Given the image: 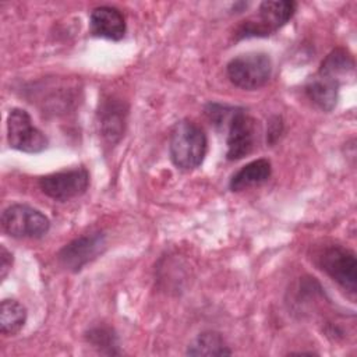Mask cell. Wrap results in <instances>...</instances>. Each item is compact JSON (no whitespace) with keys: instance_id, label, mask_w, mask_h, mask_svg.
I'll use <instances>...</instances> for the list:
<instances>
[{"instance_id":"obj_1","label":"cell","mask_w":357,"mask_h":357,"mask_svg":"<svg viewBox=\"0 0 357 357\" xmlns=\"http://www.w3.org/2000/svg\"><path fill=\"white\" fill-rule=\"evenodd\" d=\"M208 139L204 130L191 120L177 121L169 137V153L173 165L181 170H194L205 159Z\"/></svg>"},{"instance_id":"obj_2","label":"cell","mask_w":357,"mask_h":357,"mask_svg":"<svg viewBox=\"0 0 357 357\" xmlns=\"http://www.w3.org/2000/svg\"><path fill=\"white\" fill-rule=\"evenodd\" d=\"M297 10L296 1L291 0H266L259 4L255 18L243 21L236 32V39L265 38L275 33L286 25Z\"/></svg>"},{"instance_id":"obj_3","label":"cell","mask_w":357,"mask_h":357,"mask_svg":"<svg viewBox=\"0 0 357 357\" xmlns=\"http://www.w3.org/2000/svg\"><path fill=\"white\" fill-rule=\"evenodd\" d=\"M230 82L241 89L262 88L272 75V61L266 53L250 52L231 59L226 66Z\"/></svg>"},{"instance_id":"obj_4","label":"cell","mask_w":357,"mask_h":357,"mask_svg":"<svg viewBox=\"0 0 357 357\" xmlns=\"http://www.w3.org/2000/svg\"><path fill=\"white\" fill-rule=\"evenodd\" d=\"M1 229L14 238H40L50 229V220L39 209L13 204L1 213Z\"/></svg>"},{"instance_id":"obj_5","label":"cell","mask_w":357,"mask_h":357,"mask_svg":"<svg viewBox=\"0 0 357 357\" xmlns=\"http://www.w3.org/2000/svg\"><path fill=\"white\" fill-rule=\"evenodd\" d=\"M7 141L13 149L25 153H39L47 148L46 135L33 126L29 113L14 107L7 117Z\"/></svg>"},{"instance_id":"obj_6","label":"cell","mask_w":357,"mask_h":357,"mask_svg":"<svg viewBox=\"0 0 357 357\" xmlns=\"http://www.w3.org/2000/svg\"><path fill=\"white\" fill-rule=\"evenodd\" d=\"M318 266L337 284L350 293L357 289L356 254L342 245H329L318 254Z\"/></svg>"},{"instance_id":"obj_7","label":"cell","mask_w":357,"mask_h":357,"mask_svg":"<svg viewBox=\"0 0 357 357\" xmlns=\"http://www.w3.org/2000/svg\"><path fill=\"white\" fill-rule=\"evenodd\" d=\"M45 195L56 201H68L82 195L89 185V173L85 167L66 169L42 176L38 181Z\"/></svg>"},{"instance_id":"obj_8","label":"cell","mask_w":357,"mask_h":357,"mask_svg":"<svg viewBox=\"0 0 357 357\" xmlns=\"http://www.w3.org/2000/svg\"><path fill=\"white\" fill-rule=\"evenodd\" d=\"M106 250V234L92 231L82 234L66 244L57 254L60 265L70 272H79L85 265L96 259Z\"/></svg>"},{"instance_id":"obj_9","label":"cell","mask_w":357,"mask_h":357,"mask_svg":"<svg viewBox=\"0 0 357 357\" xmlns=\"http://www.w3.org/2000/svg\"><path fill=\"white\" fill-rule=\"evenodd\" d=\"M257 137V121L244 109L237 107L227 126V159L238 160L250 155L255 148Z\"/></svg>"},{"instance_id":"obj_10","label":"cell","mask_w":357,"mask_h":357,"mask_svg":"<svg viewBox=\"0 0 357 357\" xmlns=\"http://www.w3.org/2000/svg\"><path fill=\"white\" fill-rule=\"evenodd\" d=\"M89 29L93 36L120 40L126 35V20L121 11L112 6H100L89 15Z\"/></svg>"},{"instance_id":"obj_11","label":"cell","mask_w":357,"mask_h":357,"mask_svg":"<svg viewBox=\"0 0 357 357\" xmlns=\"http://www.w3.org/2000/svg\"><path fill=\"white\" fill-rule=\"evenodd\" d=\"M340 81L321 70L312 75L305 86V95L308 99L324 112H331L337 102Z\"/></svg>"},{"instance_id":"obj_12","label":"cell","mask_w":357,"mask_h":357,"mask_svg":"<svg viewBox=\"0 0 357 357\" xmlns=\"http://www.w3.org/2000/svg\"><path fill=\"white\" fill-rule=\"evenodd\" d=\"M127 107L124 102L116 99H107L102 103L99 110V126L102 135L112 144L117 142L126 126Z\"/></svg>"},{"instance_id":"obj_13","label":"cell","mask_w":357,"mask_h":357,"mask_svg":"<svg viewBox=\"0 0 357 357\" xmlns=\"http://www.w3.org/2000/svg\"><path fill=\"white\" fill-rule=\"evenodd\" d=\"M271 174H272L271 162L265 158L255 159L244 165L240 170H237L231 176L229 181V188L234 192H238L268 181Z\"/></svg>"},{"instance_id":"obj_14","label":"cell","mask_w":357,"mask_h":357,"mask_svg":"<svg viewBox=\"0 0 357 357\" xmlns=\"http://www.w3.org/2000/svg\"><path fill=\"white\" fill-rule=\"evenodd\" d=\"M185 353L188 356H230L231 350L220 333L205 331L187 346Z\"/></svg>"},{"instance_id":"obj_15","label":"cell","mask_w":357,"mask_h":357,"mask_svg":"<svg viewBox=\"0 0 357 357\" xmlns=\"http://www.w3.org/2000/svg\"><path fill=\"white\" fill-rule=\"evenodd\" d=\"M26 322V308L14 298H4L0 305V329L6 336L17 335Z\"/></svg>"},{"instance_id":"obj_16","label":"cell","mask_w":357,"mask_h":357,"mask_svg":"<svg viewBox=\"0 0 357 357\" xmlns=\"http://www.w3.org/2000/svg\"><path fill=\"white\" fill-rule=\"evenodd\" d=\"M319 70L340 81L342 77L354 73V61L344 49H335L325 57Z\"/></svg>"},{"instance_id":"obj_17","label":"cell","mask_w":357,"mask_h":357,"mask_svg":"<svg viewBox=\"0 0 357 357\" xmlns=\"http://www.w3.org/2000/svg\"><path fill=\"white\" fill-rule=\"evenodd\" d=\"M88 343L92 344V347L98 349L103 354H119L117 350V336L113 332V329L107 326H96L86 332L85 335Z\"/></svg>"},{"instance_id":"obj_18","label":"cell","mask_w":357,"mask_h":357,"mask_svg":"<svg viewBox=\"0 0 357 357\" xmlns=\"http://www.w3.org/2000/svg\"><path fill=\"white\" fill-rule=\"evenodd\" d=\"M236 110L237 107H233V106L220 105V103H208L205 107V114L208 116L209 121L213 126L225 127L226 124L229 126Z\"/></svg>"},{"instance_id":"obj_19","label":"cell","mask_w":357,"mask_h":357,"mask_svg":"<svg viewBox=\"0 0 357 357\" xmlns=\"http://www.w3.org/2000/svg\"><path fill=\"white\" fill-rule=\"evenodd\" d=\"M13 266V254L4 247H0V278L4 279Z\"/></svg>"},{"instance_id":"obj_20","label":"cell","mask_w":357,"mask_h":357,"mask_svg":"<svg viewBox=\"0 0 357 357\" xmlns=\"http://www.w3.org/2000/svg\"><path fill=\"white\" fill-rule=\"evenodd\" d=\"M282 128H283V124H282L280 117H273L272 121L269 123V130H268V141L271 144H273L279 138Z\"/></svg>"}]
</instances>
